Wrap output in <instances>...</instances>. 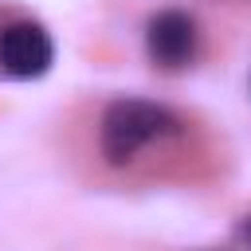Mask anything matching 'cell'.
Masks as SVG:
<instances>
[{
	"mask_svg": "<svg viewBox=\"0 0 251 251\" xmlns=\"http://www.w3.org/2000/svg\"><path fill=\"white\" fill-rule=\"evenodd\" d=\"M180 129H184L180 114L169 110V106H161V102H149V98H114L102 110V122H98V149H102L106 165L122 169L145 145L176 137Z\"/></svg>",
	"mask_w": 251,
	"mask_h": 251,
	"instance_id": "cell-1",
	"label": "cell"
},
{
	"mask_svg": "<svg viewBox=\"0 0 251 251\" xmlns=\"http://www.w3.org/2000/svg\"><path fill=\"white\" fill-rule=\"evenodd\" d=\"M204 251H216V247H204Z\"/></svg>",
	"mask_w": 251,
	"mask_h": 251,
	"instance_id": "cell-5",
	"label": "cell"
},
{
	"mask_svg": "<svg viewBox=\"0 0 251 251\" xmlns=\"http://www.w3.org/2000/svg\"><path fill=\"white\" fill-rule=\"evenodd\" d=\"M55 63V39L39 20H12L0 31V71L8 78H43Z\"/></svg>",
	"mask_w": 251,
	"mask_h": 251,
	"instance_id": "cell-3",
	"label": "cell"
},
{
	"mask_svg": "<svg viewBox=\"0 0 251 251\" xmlns=\"http://www.w3.org/2000/svg\"><path fill=\"white\" fill-rule=\"evenodd\" d=\"M200 51V24L180 8L153 12L145 24V55L161 71H184Z\"/></svg>",
	"mask_w": 251,
	"mask_h": 251,
	"instance_id": "cell-2",
	"label": "cell"
},
{
	"mask_svg": "<svg viewBox=\"0 0 251 251\" xmlns=\"http://www.w3.org/2000/svg\"><path fill=\"white\" fill-rule=\"evenodd\" d=\"M235 243H239L243 251H251V212H247V216L235 224Z\"/></svg>",
	"mask_w": 251,
	"mask_h": 251,
	"instance_id": "cell-4",
	"label": "cell"
}]
</instances>
